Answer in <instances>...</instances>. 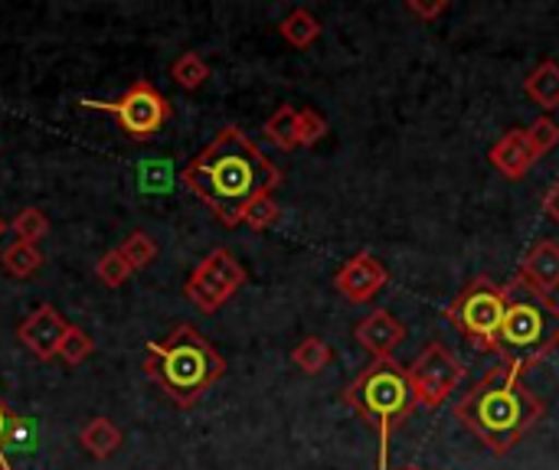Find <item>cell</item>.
Segmentation results:
<instances>
[{
	"mask_svg": "<svg viewBox=\"0 0 559 470\" xmlns=\"http://www.w3.org/2000/svg\"><path fill=\"white\" fill-rule=\"evenodd\" d=\"M180 183L223 226H239L249 203L282 186V170L236 124H226L180 173Z\"/></svg>",
	"mask_w": 559,
	"mask_h": 470,
	"instance_id": "6da1fadb",
	"label": "cell"
},
{
	"mask_svg": "<svg viewBox=\"0 0 559 470\" xmlns=\"http://www.w3.org/2000/svg\"><path fill=\"white\" fill-rule=\"evenodd\" d=\"M544 399L524 383V376L508 366L491 370L472 393L455 406L459 422L491 451L508 455L521 438H527L544 419Z\"/></svg>",
	"mask_w": 559,
	"mask_h": 470,
	"instance_id": "7a4b0ae2",
	"label": "cell"
},
{
	"mask_svg": "<svg viewBox=\"0 0 559 470\" xmlns=\"http://www.w3.org/2000/svg\"><path fill=\"white\" fill-rule=\"evenodd\" d=\"M144 373L174 406L193 409L223 379L226 360L193 324H177L167 340L147 344Z\"/></svg>",
	"mask_w": 559,
	"mask_h": 470,
	"instance_id": "3957f363",
	"label": "cell"
},
{
	"mask_svg": "<svg viewBox=\"0 0 559 470\" xmlns=\"http://www.w3.org/2000/svg\"><path fill=\"white\" fill-rule=\"evenodd\" d=\"M559 347V304L521 275L504 285V324L495 353L501 366L524 376Z\"/></svg>",
	"mask_w": 559,
	"mask_h": 470,
	"instance_id": "277c9868",
	"label": "cell"
},
{
	"mask_svg": "<svg viewBox=\"0 0 559 470\" xmlns=\"http://www.w3.org/2000/svg\"><path fill=\"white\" fill-rule=\"evenodd\" d=\"M344 402L377 432L380 438V458L377 470H390V442L396 425H403L416 409V393L409 383V370L386 357V360H373L354 383L344 386Z\"/></svg>",
	"mask_w": 559,
	"mask_h": 470,
	"instance_id": "5b68a950",
	"label": "cell"
},
{
	"mask_svg": "<svg viewBox=\"0 0 559 470\" xmlns=\"http://www.w3.org/2000/svg\"><path fill=\"white\" fill-rule=\"evenodd\" d=\"M449 324L475 347L485 353H495L498 334L504 324V285H498L488 275L472 278L462 294L449 304Z\"/></svg>",
	"mask_w": 559,
	"mask_h": 470,
	"instance_id": "8992f818",
	"label": "cell"
},
{
	"mask_svg": "<svg viewBox=\"0 0 559 470\" xmlns=\"http://www.w3.org/2000/svg\"><path fill=\"white\" fill-rule=\"evenodd\" d=\"M82 108L111 115L118 121V128L131 141H151L170 121V101L151 82H144V79L131 82L128 92L118 101H92V98H85Z\"/></svg>",
	"mask_w": 559,
	"mask_h": 470,
	"instance_id": "52a82bcc",
	"label": "cell"
},
{
	"mask_svg": "<svg viewBox=\"0 0 559 470\" xmlns=\"http://www.w3.org/2000/svg\"><path fill=\"white\" fill-rule=\"evenodd\" d=\"M246 268L242 262L229 252V249H213L187 278L183 294L193 308H200L203 314H216L226 301H233V294L246 285Z\"/></svg>",
	"mask_w": 559,
	"mask_h": 470,
	"instance_id": "ba28073f",
	"label": "cell"
},
{
	"mask_svg": "<svg viewBox=\"0 0 559 470\" xmlns=\"http://www.w3.org/2000/svg\"><path fill=\"white\" fill-rule=\"evenodd\" d=\"M406 370H409L416 402L426 406V409L445 406L452 399V393L459 389V383L465 379V373H468V366L452 350H445L439 340H429Z\"/></svg>",
	"mask_w": 559,
	"mask_h": 470,
	"instance_id": "9c48e42d",
	"label": "cell"
},
{
	"mask_svg": "<svg viewBox=\"0 0 559 470\" xmlns=\"http://www.w3.org/2000/svg\"><path fill=\"white\" fill-rule=\"evenodd\" d=\"M390 285V272L386 265L370 252V249H360L357 255H350L337 275H334V288L350 301V304H367L373 301L383 288Z\"/></svg>",
	"mask_w": 559,
	"mask_h": 470,
	"instance_id": "30bf717a",
	"label": "cell"
},
{
	"mask_svg": "<svg viewBox=\"0 0 559 470\" xmlns=\"http://www.w3.org/2000/svg\"><path fill=\"white\" fill-rule=\"evenodd\" d=\"M66 321L56 308L49 304H39L20 327H16V337L20 344L36 357V360H52L59 353V344H62V334H66Z\"/></svg>",
	"mask_w": 559,
	"mask_h": 470,
	"instance_id": "8fae6325",
	"label": "cell"
},
{
	"mask_svg": "<svg viewBox=\"0 0 559 470\" xmlns=\"http://www.w3.org/2000/svg\"><path fill=\"white\" fill-rule=\"evenodd\" d=\"M354 340H357L373 360H386V357H393V350L406 340V327H403L386 308H377V311H370V314L354 327Z\"/></svg>",
	"mask_w": 559,
	"mask_h": 470,
	"instance_id": "7c38bea8",
	"label": "cell"
},
{
	"mask_svg": "<svg viewBox=\"0 0 559 470\" xmlns=\"http://www.w3.org/2000/svg\"><path fill=\"white\" fill-rule=\"evenodd\" d=\"M488 160H491V167H495L501 177H508V180H524L527 170L537 164V154H534L531 144H527V131H524V128H511V131L488 150Z\"/></svg>",
	"mask_w": 559,
	"mask_h": 470,
	"instance_id": "4fadbf2b",
	"label": "cell"
},
{
	"mask_svg": "<svg viewBox=\"0 0 559 470\" xmlns=\"http://www.w3.org/2000/svg\"><path fill=\"white\" fill-rule=\"evenodd\" d=\"M524 281H531L534 288H540L544 294H550V291H557L559 288V245L557 242H550V239H544V242H537L527 255H524V262H521V272H518Z\"/></svg>",
	"mask_w": 559,
	"mask_h": 470,
	"instance_id": "5bb4252c",
	"label": "cell"
},
{
	"mask_svg": "<svg viewBox=\"0 0 559 470\" xmlns=\"http://www.w3.org/2000/svg\"><path fill=\"white\" fill-rule=\"evenodd\" d=\"M524 92L534 105H540L544 111L559 108V62L544 59L527 79H524Z\"/></svg>",
	"mask_w": 559,
	"mask_h": 470,
	"instance_id": "9a60e30c",
	"label": "cell"
},
{
	"mask_svg": "<svg viewBox=\"0 0 559 470\" xmlns=\"http://www.w3.org/2000/svg\"><path fill=\"white\" fill-rule=\"evenodd\" d=\"M79 445L95 458V461H108L118 448H121V432L111 419H92L82 432H79Z\"/></svg>",
	"mask_w": 559,
	"mask_h": 470,
	"instance_id": "2e32d148",
	"label": "cell"
},
{
	"mask_svg": "<svg viewBox=\"0 0 559 470\" xmlns=\"http://www.w3.org/2000/svg\"><path fill=\"white\" fill-rule=\"evenodd\" d=\"M278 33H282V39H285L288 46L308 49V46H314L318 36H321V20H318L311 10L298 7V10H292V13L278 23Z\"/></svg>",
	"mask_w": 559,
	"mask_h": 470,
	"instance_id": "e0dca14e",
	"label": "cell"
},
{
	"mask_svg": "<svg viewBox=\"0 0 559 470\" xmlns=\"http://www.w3.org/2000/svg\"><path fill=\"white\" fill-rule=\"evenodd\" d=\"M0 265H3V272L10 278H20L23 281V278H33L43 268V252L36 245H29V242H13V245L3 249Z\"/></svg>",
	"mask_w": 559,
	"mask_h": 470,
	"instance_id": "ac0fdd59",
	"label": "cell"
},
{
	"mask_svg": "<svg viewBox=\"0 0 559 470\" xmlns=\"http://www.w3.org/2000/svg\"><path fill=\"white\" fill-rule=\"evenodd\" d=\"M265 137L278 150H295L298 147V108H292V105L275 108V115L265 121Z\"/></svg>",
	"mask_w": 559,
	"mask_h": 470,
	"instance_id": "d6986e66",
	"label": "cell"
},
{
	"mask_svg": "<svg viewBox=\"0 0 559 470\" xmlns=\"http://www.w3.org/2000/svg\"><path fill=\"white\" fill-rule=\"evenodd\" d=\"M331 360H334V350H331L321 337H305V340L292 350V363H295L301 373H308V376L324 373V370L331 366Z\"/></svg>",
	"mask_w": 559,
	"mask_h": 470,
	"instance_id": "ffe728a7",
	"label": "cell"
},
{
	"mask_svg": "<svg viewBox=\"0 0 559 470\" xmlns=\"http://www.w3.org/2000/svg\"><path fill=\"white\" fill-rule=\"evenodd\" d=\"M10 232L16 236V242H29L39 245L49 236V216L39 206H26L10 219Z\"/></svg>",
	"mask_w": 559,
	"mask_h": 470,
	"instance_id": "44dd1931",
	"label": "cell"
},
{
	"mask_svg": "<svg viewBox=\"0 0 559 470\" xmlns=\"http://www.w3.org/2000/svg\"><path fill=\"white\" fill-rule=\"evenodd\" d=\"M170 79H174L180 88L197 92L200 85H206V79H210V65H206V59H203L200 52H183V56L170 65Z\"/></svg>",
	"mask_w": 559,
	"mask_h": 470,
	"instance_id": "7402d4cb",
	"label": "cell"
},
{
	"mask_svg": "<svg viewBox=\"0 0 559 470\" xmlns=\"http://www.w3.org/2000/svg\"><path fill=\"white\" fill-rule=\"evenodd\" d=\"M118 252H121V258L134 268V272H144L154 258H157V242L147 236V232H131L121 245H118Z\"/></svg>",
	"mask_w": 559,
	"mask_h": 470,
	"instance_id": "603a6c76",
	"label": "cell"
},
{
	"mask_svg": "<svg viewBox=\"0 0 559 470\" xmlns=\"http://www.w3.org/2000/svg\"><path fill=\"white\" fill-rule=\"evenodd\" d=\"M92 350H95V340H92L82 327L69 324L66 334H62V344H59V353H56V357H59L66 366H79V363H85V360L92 357Z\"/></svg>",
	"mask_w": 559,
	"mask_h": 470,
	"instance_id": "cb8c5ba5",
	"label": "cell"
},
{
	"mask_svg": "<svg viewBox=\"0 0 559 470\" xmlns=\"http://www.w3.org/2000/svg\"><path fill=\"white\" fill-rule=\"evenodd\" d=\"M278 216H282L278 200H275L272 193H265V196H259L255 203H249L242 222H246L249 229H255V232H265V229H272V226L278 222Z\"/></svg>",
	"mask_w": 559,
	"mask_h": 470,
	"instance_id": "d4e9b609",
	"label": "cell"
},
{
	"mask_svg": "<svg viewBox=\"0 0 559 470\" xmlns=\"http://www.w3.org/2000/svg\"><path fill=\"white\" fill-rule=\"evenodd\" d=\"M95 275H98V281H102L105 288H121V285L134 275V268L121 258L118 249H111V252H105V255L98 258Z\"/></svg>",
	"mask_w": 559,
	"mask_h": 470,
	"instance_id": "484cf974",
	"label": "cell"
},
{
	"mask_svg": "<svg viewBox=\"0 0 559 470\" xmlns=\"http://www.w3.org/2000/svg\"><path fill=\"white\" fill-rule=\"evenodd\" d=\"M524 131H527V144H531V150L537 154V160H540L544 154H550L559 144V124L550 115L537 118V121H534L531 128H524Z\"/></svg>",
	"mask_w": 559,
	"mask_h": 470,
	"instance_id": "4316f807",
	"label": "cell"
},
{
	"mask_svg": "<svg viewBox=\"0 0 559 470\" xmlns=\"http://www.w3.org/2000/svg\"><path fill=\"white\" fill-rule=\"evenodd\" d=\"M324 137H328V118L314 108H301L298 111V147H314Z\"/></svg>",
	"mask_w": 559,
	"mask_h": 470,
	"instance_id": "83f0119b",
	"label": "cell"
},
{
	"mask_svg": "<svg viewBox=\"0 0 559 470\" xmlns=\"http://www.w3.org/2000/svg\"><path fill=\"white\" fill-rule=\"evenodd\" d=\"M406 10H409L413 16H419L423 23H432V20H439V16L449 10V0H432V3H423V0H406Z\"/></svg>",
	"mask_w": 559,
	"mask_h": 470,
	"instance_id": "f1b7e54d",
	"label": "cell"
},
{
	"mask_svg": "<svg viewBox=\"0 0 559 470\" xmlns=\"http://www.w3.org/2000/svg\"><path fill=\"white\" fill-rule=\"evenodd\" d=\"M13 432H16V415H13V412H10V406L0 399V448L10 442V435H13Z\"/></svg>",
	"mask_w": 559,
	"mask_h": 470,
	"instance_id": "f546056e",
	"label": "cell"
},
{
	"mask_svg": "<svg viewBox=\"0 0 559 470\" xmlns=\"http://www.w3.org/2000/svg\"><path fill=\"white\" fill-rule=\"evenodd\" d=\"M540 206H544V213H547V219L550 222H557L559 226V180L544 193V200H540Z\"/></svg>",
	"mask_w": 559,
	"mask_h": 470,
	"instance_id": "4dcf8cb0",
	"label": "cell"
},
{
	"mask_svg": "<svg viewBox=\"0 0 559 470\" xmlns=\"http://www.w3.org/2000/svg\"><path fill=\"white\" fill-rule=\"evenodd\" d=\"M7 229H10V222H7V219H3V216H0V236H3V232H7Z\"/></svg>",
	"mask_w": 559,
	"mask_h": 470,
	"instance_id": "1f68e13d",
	"label": "cell"
},
{
	"mask_svg": "<svg viewBox=\"0 0 559 470\" xmlns=\"http://www.w3.org/2000/svg\"><path fill=\"white\" fill-rule=\"evenodd\" d=\"M400 470H423V468H416V465H409V468H400Z\"/></svg>",
	"mask_w": 559,
	"mask_h": 470,
	"instance_id": "d6a6232c",
	"label": "cell"
},
{
	"mask_svg": "<svg viewBox=\"0 0 559 470\" xmlns=\"http://www.w3.org/2000/svg\"><path fill=\"white\" fill-rule=\"evenodd\" d=\"M0 470H10V468H7V465H3V461H0Z\"/></svg>",
	"mask_w": 559,
	"mask_h": 470,
	"instance_id": "836d02e7",
	"label": "cell"
},
{
	"mask_svg": "<svg viewBox=\"0 0 559 470\" xmlns=\"http://www.w3.org/2000/svg\"><path fill=\"white\" fill-rule=\"evenodd\" d=\"M0 461H3V458H0Z\"/></svg>",
	"mask_w": 559,
	"mask_h": 470,
	"instance_id": "e575fe53",
	"label": "cell"
}]
</instances>
